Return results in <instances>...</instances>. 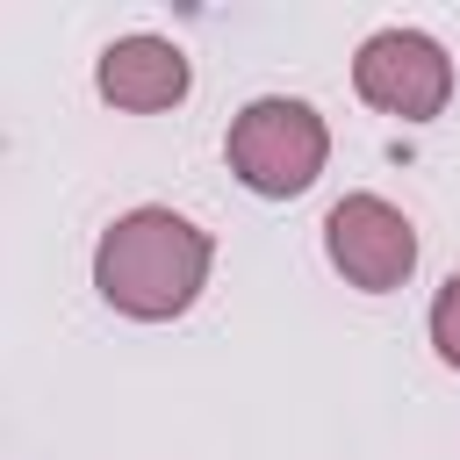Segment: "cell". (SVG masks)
I'll return each mask as SVG.
<instances>
[{"label": "cell", "instance_id": "6da1fadb", "mask_svg": "<svg viewBox=\"0 0 460 460\" xmlns=\"http://www.w3.org/2000/svg\"><path fill=\"white\" fill-rule=\"evenodd\" d=\"M208 230H194L172 208H129L122 223L101 230L93 244V288L108 309L137 316V323H165L187 316L201 280H208Z\"/></svg>", "mask_w": 460, "mask_h": 460}, {"label": "cell", "instance_id": "7a4b0ae2", "mask_svg": "<svg viewBox=\"0 0 460 460\" xmlns=\"http://www.w3.org/2000/svg\"><path fill=\"white\" fill-rule=\"evenodd\" d=\"M223 158H230V172H237L252 194L288 201V194H302V187L323 172V158H331V129H323V115H316L309 101L266 93V101H252V108L230 122Z\"/></svg>", "mask_w": 460, "mask_h": 460}, {"label": "cell", "instance_id": "3957f363", "mask_svg": "<svg viewBox=\"0 0 460 460\" xmlns=\"http://www.w3.org/2000/svg\"><path fill=\"white\" fill-rule=\"evenodd\" d=\"M352 86L367 108L402 115V122H431L453 101V58L424 36V29H374L352 58Z\"/></svg>", "mask_w": 460, "mask_h": 460}, {"label": "cell", "instance_id": "277c9868", "mask_svg": "<svg viewBox=\"0 0 460 460\" xmlns=\"http://www.w3.org/2000/svg\"><path fill=\"white\" fill-rule=\"evenodd\" d=\"M323 252H331V266H338L352 288H367V295H388V288H402V280L417 273V230H410V216H402L395 201H381V194H345V201H331V216H323Z\"/></svg>", "mask_w": 460, "mask_h": 460}, {"label": "cell", "instance_id": "5b68a950", "mask_svg": "<svg viewBox=\"0 0 460 460\" xmlns=\"http://www.w3.org/2000/svg\"><path fill=\"white\" fill-rule=\"evenodd\" d=\"M93 86H101V101H115L129 115H158V108L187 101L194 72H187V50L165 36H115L93 65Z\"/></svg>", "mask_w": 460, "mask_h": 460}, {"label": "cell", "instance_id": "8992f818", "mask_svg": "<svg viewBox=\"0 0 460 460\" xmlns=\"http://www.w3.org/2000/svg\"><path fill=\"white\" fill-rule=\"evenodd\" d=\"M431 345H438V359L446 367H460V273L438 288V302H431Z\"/></svg>", "mask_w": 460, "mask_h": 460}]
</instances>
